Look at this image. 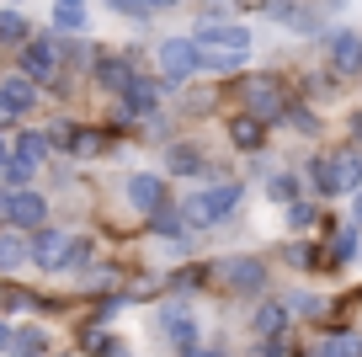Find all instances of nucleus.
<instances>
[{"label": "nucleus", "instance_id": "46", "mask_svg": "<svg viewBox=\"0 0 362 357\" xmlns=\"http://www.w3.org/2000/svg\"><path fill=\"white\" fill-rule=\"evenodd\" d=\"M59 6H80V0H59Z\"/></svg>", "mask_w": 362, "mask_h": 357}, {"label": "nucleus", "instance_id": "29", "mask_svg": "<svg viewBox=\"0 0 362 357\" xmlns=\"http://www.w3.org/2000/svg\"><path fill=\"white\" fill-rule=\"evenodd\" d=\"M283 304H288V314H325V310H330V304L315 299V293H288Z\"/></svg>", "mask_w": 362, "mask_h": 357}, {"label": "nucleus", "instance_id": "32", "mask_svg": "<svg viewBox=\"0 0 362 357\" xmlns=\"http://www.w3.org/2000/svg\"><path fill=\"white\" fill-rule=\"evenodd\" d=\"M0 171H6V181H33V171H37V166H33V160H22V155H11Z\"/></svg>", "mask_w": 362, "mask_h": 357}, {"label": "nucleus", "instance_id": "18", "mask_svg": "<svg viewBox=\"0 0 362 357\" xmlns=\"http://www.w3.org/2000/svg\"><path fill=\"white\" fill-rule=\"evenodd\" d=\"M22 261H33V246H27L22 230H11V224H6V234H0V272H16Z\"/></svg>", "mask_w": 362, "mask_h": 357}, {"label": "nucleus", "instance_id": "8", "mask_svg": "<svg viewBox=\"0 0 362 357\" xmlns=\"http://www.w3.org/2000/svg\"><path fill=\"white\" fill-rule=\"evenodd\" d=\"M160 112V80L134 75V86L117 96V118H155Z\"/></svg>", "mask_w": 362, "mask_h": 357}, {"label": "nucleus", "instance_id": "21", "mask_svg": "<svg viewBox=\"0 0 362 357\" xmlns=\"http://www.w3.org/2000/svg\"><path fill=\"white\" fill-rule=\"evenodd\" d=\"M112 149V134H102V128H75V139H69V155L90 160V155H107Z\"/></svg>", "mask_w": 362, "mask_h": 357}, {"label": "nucleus", "instance_id": "9", "mask_svg": "<svg viewBox=\"0 0 362 357\" xmlns=\"http://www.w3.org/2000/svg\"><path fill=\"white\" fill-rule=\"evenodd\" d=\"M43 219H48V203H43V192H22V187H11V213H6V224L11 230H43Z\"/></svg>", "mask_w": 362, "mask_h": 357}, {"label": "nucleus", "instance_id": "43", "mask_svg": "<svg viewBox=\"0 0 362 357\" xmlns=\"http://www.w3.org/2000/svg\"><path fill=\"white\" fill-rule=\"evenodd\" d=\"M149 6H155V11H160V6H176V0H149Z\"/></svg>", "mask_w": 362, "mask_h": 357}, {"label": "nucleus", "instance_id": "12", "mask_svg": "<svg viewBox=\"0 0 362 357\" xmlns=\"http://www.w3.org/2000/svg\"><path fill=\"white\" fill-rule=\"evenodd\" d=\"M128 203H134L139 213H149V219H155V213L165 208V181H160V176H149V171L128 176Z\"/></svg>", "mask_w": 362, "mask_h": 357}, {"label": "nucleus", "instance_id": "2", "mask_svg": "<svg viewBox=\"0 0 362 357\" xmlns=\"http://www.w3.org/2000/svg\"><path fill=\"white\" fill-rule=\"evenodd\" d=\"M240 198H245V187H240V181H214V187L192 192V198L181 203V219H187V230H208V224L229 219V213L240 208Z\"/></svg>", "mask_w": 362, "mask_h": 357}, {"label": "nucleus", "instance_id": "45", "mask_svg": "<svg viewBox=\"0 0 362 357\" xmlns=\"http://www.w3.org/2000/svg\"><path fill=\"white\" fill-rule=\"evenodd\" d=\"M357 224H362V192H357Z\"/></svg>", "mask_w": 362, "mask_h": 357}, {"label": "nucleus", "instance_id": "38", "mask_svg": "<svg viewBox=\"0 0 362 357\" xmlns=\"http://www.w3.org/2000/svg\"><path fill=\"white\" fill-rule=\"evenodd\" d=\"M181 357H224L218 346H192V352H181Z\"/></svg>", "mask_w": 362, "mask_h": 357}, {"label": "nucleus", "instance_id": "27", "mask_svg": "<svg viewBox=\"0 0 362 357\" xmlns=\"http://www.w3.org/2000/svg\"><path fill=\"white\" fill-rule=\"evenodd\" d=\"M27 16L22 11H0V43H27Z\"/></svg>", "mask_w": 362, "mask_h": 357}, {"label": "nucleus", "instance_id": "36", "mask_svg": "<svg viewBox=\"0 0 362 357\" xmlns=\"http://www.w3.org/2000/svg\"><path fill=\"white\" fill-rule=\"evenodd\" d=\"M288 118H293V128H298V134H315V118H309V112H298V107H288Z\"/></svg>", "mask_w": 362, "mask_h": 357}, {"label": "nucleus", "instance_id": "44", "mask_svg": "<svg viewBox=\"0 0 362 357\" xmlns=\"http://www.w3.org/2000/svg\"><path fill=\"white\" fill-rule=\"evenodd\" d=\"M107 357H128V352H123V346H112V352H107Z\"/></svg>", "mask_w": 362, "mask_h": 357}, {"label": "nucleus", "instance_id": "14", "mask_svg": "<svg viewBox=\"0 0 362 357\" xmlns=\"http://www.w3.org/2000/svg\"><path fill=\"white\" fill-rule=\"evenodd\" d=\"M330 64H336V75H357L362 69V33H336L330 38Z\"/></svg>", "mask_w": 362, "mask_h": 357}, {"label": "nucleus", "instance_id": "23", "mask_svg": "<svg viewBox=\"0 0 362 357\" xmlns=\"http://www.w3.org/2000/svg\"><path fill=\"white\" fill-rule=\"evenodd\" d=\"M149 234H160V240H176V246H187V219H181V213H170V208H160L155 219H149Z\"/></svg>", "mask_w": 362, "mask_h": 357}, {"label": "nucleus", "instance_id": "15", "mask_svg": "<svg viewBox=\"0 0 362 357\" xmlns=\"http://www.w3.org/2000/svg\"><path fill=\"white\" fill-rule=\"evenodd\" d=\"M165 171L170 176H208V160L197 144H170L165 149Z\"/></svg>", "mask_w": 362, "mask_h": 357}, {"label": "nucleus", "instance_id": "31", "mask_svg": "<svg viewBox=\"0 0 362 357\" xmlns=\"http://www.w3.org/2000/svg\"><path fill=\"white\" fill-rule=\"evenodd\" d=\"M54 27H59V33H80V27H86V11H80V6H59Z\"/></svg>", "mask_w": 362, "mask_h": 357}, {"label": "nucleus", "instance_id": "37", "mask_svg": "<svg viewBox=\"0 0 362 357\" xmlns=\"http://www.w3.org/2000/svg\"><path fill=\"white\" fill-rule=\"evenodd\" d=\"M288 261H293V267H315V251H309V246H293V251H288Z\"/></svg>", "mask_w": 362, "mask_h": 357}, {"label": "nucleus", "instance_id": "19", "mask_svg": "<svg viewBox=\"0 0 362 357\" xmlns=\"http://www.w3.org/2000/svg\"><path fill=\"white\" fill-rule=\"evenodd\" d=\"M229 139H235V149H261L267 144V123L250 118V112H240L235 123H229Z\"/></svg>", "mask_w": 362, "mask_h": 357}, {"label": "nucleus", "instance_id": "4", "mask_svg": "<svg viewBox=\"0 0 362 357\" xmlns=\"http://www.w3.org/2000/svg\"><path fill=\"white\" fill-rule=\"evenodd\" d=\"M214 278L224 283L229 293H250V299H256V293L267 288V261H256V256H224V261H214Z\"/></svg>", "mask_w": 362, "mask_h": 357}, {"label": "nucleus", "instance_id": "25", "mask_svg": "<svg viewBox=\"0 0 362 357\" xmlns=\"http://www.w3.org/2000/svg\"><path fill=\"white\" fill-rule=\"evenodd\" d=\"M11 155H22V160H33V166H43L48 160V134H22L11 144Z\"/></svg>", "mask_w": 362, "mask_h": 357}, {"label": "nucleus", "instance_id": "3", "mask_svg": "<svg viewBox=\"0 0 362 357\" xmlns=\"http://www.w3.org/2000/svg\"><path fill=\"white\" fill-rule=\"evenodd\" d=\"M240 107L250 112V118H261V123H272V118H288V86L277 75H245L240 80Z\"/></svg>", "mask_w": 362, "mask_h": 357}, {"label": "nucleus", "instance_id": "16", "mask_svg": "<svg viewBox=\"0 0 362 357\" xmlns=\"http://www.w3.org/2000/svg\"><path fill=\"white\" fill-rule=\"evenodd\" d=\"M96 80H102L107 91H117V96H123V91L134 86V64H128V59H117V54H102V59H96Z\"/></svg>", "mask_w": 362, "mask_h": 357}, {"label": "nucleus", "instance_id": "34", "mask_svg": "<svg viewBox=\"0 0 362 357\" xmlns=\"http://www.w3.org/2000/svg\"><path fill=\"white\" fill-rule=\"evenodd\" d=\"M288 224H293V230H309V224H315V208H309V203H288Z\"/></svg>", "mask_w": 362, "mask_h": 357}, {"label": "nucleus", "instance_id": "35", "mask_svg": "<svg viewBox=\"0 0 362 357\" xmlns=\"http://www.w3.org/2000/svg\"><path fill=\"white\" fill-rule=\"evenodd\" d=\"M22 304H27V293H22V288L0 283V314H6V310H22Z\"/></svg>", "mask_w": 362, "mask_h": 357}, {"label": "nucleus", "instance_id": "28", "mask_svg": "<svg viewBox=\"0 0 362 357\" xmlns=\"http://www.w3.org/2000/svg\"><path fill=\"white\" fill-rule=\"evenodd\" d=\"M357 256V230H336V240L325 246V261H351Z\"/></svg>", "mask_w": 362, "mask_h": 357}, {"label": "nucleus", "instance_id": "5", "mask_svg": "<svg viewBox=\"0 0 362 357\" xmlns=\"http://www.w3.org/2000/svg\"><path fill=\"white\" fill-rule=\"evenodd\" d=\"M27 246H33V267H43V272H59V267H69V251H75V234L69 230H33L27 234Z\"/></svg>", "mask_w": 362, "mask_h": 357}, {"label": "nucleus", "instance_id": "10", "mask_svg": "<svg viewBox=\"0 0 362 357\" xmlns=\"http://www.w3.org/2000/svg\"><path fill=\"white\" fill-rule=\"evenodd\" d=\"M33 107H37V86L27 75L0 80V123H6V118H27Z\"/></svg>", "mask_w": 362, "mask_h": 357}, {"label": "nucleus", "instance_id": "13", "mask_svg": "<svg viewBox=\"0 0 362 357\" xmlns=\"http://www.w3.org/2000/svg\"><path fill=\"white\" fill-rule=\"evenodd\" d=\"M304 357H362V336L346 331V325H336V331H325Z\"/></svg>", "mask_w": 362, "mask_h": 357}, {"label": "nucleus", "instance_id": "1", "mask_svg": "<svg viewBox=\"0 0 362 357\" xmlns=\"http://www.w3.org/2000/svg\"><path fill=\"white\" fill-rule=\"evenodd\" d=\"M197 43V59H203V69H214V75H224V69H240L250 59V33L240 22H203L192 33Z\"/></svg>", "mask_w": 362, "mask_h": 357}, {"label": "nucleus", "instance_id": "39", "mask_svg": "<svg viewBox=\"0 0 362 357\" xmlns=\"http://www.w3.org/2000/svg\"><path fill=\"white\" fill-rule=\"evenodd\" d=\"M6 213H11V187H0V224H6Z\"/></svg>", "mask_w": 362, "mask_h": 357}, {"label": "nucleus", "instance_id": "6", "mask_svg": "<svg viewBox=\"0 0 362 357\" xmlns=\"http://www.w3.org/2000/svg\"><path fill=\"white\" fill-rule=\"evenodd\" d=\"M155 59H160V80H192L197 69H203V59H197V43H192V38H165Z\"/></svg>", "mask_w": 362, "mask_h": 357}, {"label": "nucleus", "instance_id": "30", "mask_svg": "<svg viewBox=\"0 0 362 357\" xmlns=\"http://www.w3.org/2000/svg\"><path fill=\"white\" fill-rule=\"evenodd\" d=\"M203 283H208V272H203V267H187V272H170V283H165V288L192 293V288H203Z\"/></svg>", "mask_w": 362, "mask_h": 357}, {"label": "nucleus", "instance_id": "11", "mask_svg": "<svg viewBox=\"0 0 362 357\" xmlns=\"http://www.w3.org/2000/svg\"><path fill=\"white\" fill-rule=\"evenodd\" d=\"M160 336H165L176 352H192V346H197V320H192L187 310H176V304H170V310H160Z\"/></svg>", "mask_w": 362, "mask_h": 357}, {"label": "nucleus", "instance_id": "22", "mask_svg": "<svg viewBox=\"0 0 362 357\" xmlns=\"http://www.w3.org/2000/svg\"><path fill=\"white\" fill-rule=\"evenodd\" d=\"M11 357H43L48 352V336L37 331V325H22V331H11V346H6Z\"/></svg>", "mask_w": 362, "mask_h": 357}, {"label": "nucleus", "instance_id": "7", "mask_svg": "<svg viewBox=\"0 0 362 357\" xmlns=\"http://www.w3.org/2000/svg\"><path fill=\"white\" fill-rule=\"evenodd\" d=\"M16 64H22V75L33 80V86H43V80L59 75V43H54V38H27Z\"/></svg>", "mask_w": 362, "mask_h": 357}, {"label": "nucleus", "instance_id": "20", "mask_svg": "<svg viewBox=\"0 0 362 357\" xmlns=\"http://www.w3.org/2000/svg\"><path fill=\"white\" fill-rule=\"evenodd\" d=\"M341 192H362V155L357 149H341L336 155V198Z\"/></svg>", "mask_w": 362, "mask_h": 357}, {"label": "nucleus", "instance_id": "33", "mask_svg": "<svg viewBox=\"0 0 362 357\" xmlns=\"http://www.w3.org/2000/svg\"><path fill=\"white\" fill-rule=\"evenodd\" d=\"M107 6H112V11H123V16H134V22H144V16L155 11L149 0H107Z\"/></svg>", "mask_w": 362, "mask_h": 357}, {"label": "nucleus", "instance_id": "42", "mask_svg": "<svg viewBox=\"0 0 362 357\" xmlns=\"http://www.w3.org/2000/svg\"><path fill=\"white\" fill-rule=\"evenodd\" d=\"M351 134H357V139H362V112H357V118H351Z\"/></svg>", "mask_w": 362, "mask_h": 357}, {"label": "nucleus", "instance_id": "40", "mask_svg": "<svg viewBox=\"0 0 362 357\" xmlns=\"http://www.w3.org/2000/svg\"><path fill=\"white\" fill-rule=\"evenodd\" d=\"M6 346H11V325L0 320V352H6Z\"/></svg>", "mask_w": 362, "mask_h": 357}, {"label": "nucleus", "instance_id": "26", "mask_svg": "<svg viewBox=\"0 0 362 357\" xmlns=\"http://www.w3.org/2000/svg\"><path fill=\"white\" fill-rule=\"evenodd\" d=\"M267 198L272 203H298V176L293 171H277V176L267 181Z\"/></svg>", "mask_w": 362, "mask_h": 357}, {"label": "nucleus", "instance_id": "17", "mask_svg": "<svg viewBox=\"0 0 362 357\" xmlns=\"http://www.w3.org/2000/svg\"><path fill=\"white\" fill-rule=\"evenodd\" d=\"M250 331H256L261 341H267V336H288V304L283 299H267L256 310V320H250Z\"/></svg>", "mask_w": 362, "mask_h": 357}, {"label": "nucleus", "instance_id": "41", "mask_svg": "<svg viewBox=\"0 0 362 357\" xmlns=\"http://www.w3.org/2000/svg\"><path fill=\"white\" fill-rule=\"evenodd\" d=\"M6 160H11V144H6V134H0V166H6Z\"/></svg>", "mask_w": 362, "mask_h": 357}, {"label": "nucleus", "instance_id": "24", "mask_svg": "<svg viewBox=\"0 0 362 357\" xmlns=\"http://www.w3.org/2000/svg\"><path fill=\"white\" fill-rule=\"evenodd\" d=\"M309 181H315V192H320V198H336V155L309 160Z\"/></svg>", "mask_w": 362, "mask_h": 357}]
</instances>
